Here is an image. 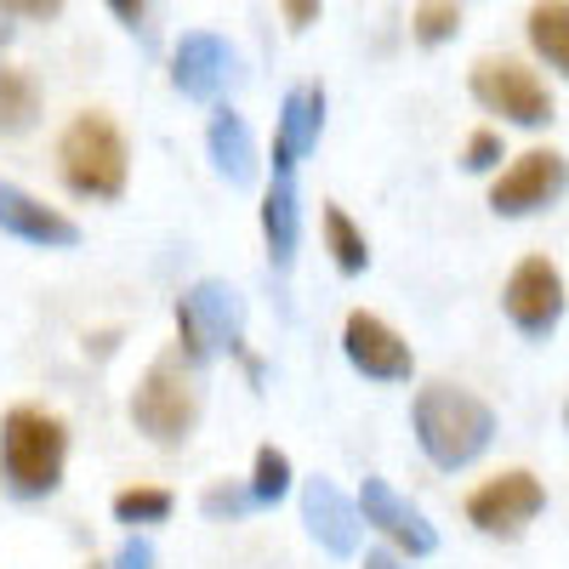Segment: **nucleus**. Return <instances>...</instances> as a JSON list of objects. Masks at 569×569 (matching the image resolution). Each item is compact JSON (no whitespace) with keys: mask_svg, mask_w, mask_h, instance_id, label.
<instances>
[{"mask_svg":"<svg viewBox=\"0 0 569 569\" xmlns=\"http://www.w3.org/2000/svg\"><path fill=\"white\" fill-rule=\"evenodd\" d=\"M251 496H257V507H273V501L291 496V456L262 445L257 461H251Z\"/></svg>","mask_w":569,"mask_h":569,"instance_id":"obj_21","label":"nucleus"},{"mask_svg":"<svg viewBox=\"0 0 569 569\" xmlns=\"http://www.w3.org/2000/svg\"><path fill=\"white\" fill-rule=\"evenodd\" d=\"M410 427H416V445L421 456L433 461L439 472H456V467H472L490 439H496V410L467 393L456 382H427L410 405Z\"/></svg>","mask_w":569,"mask_h":569,"instance_id":"obj_1","label":"nucleus"},{"mask_svg":"<svg viewBox=\"0 0 569 569\" xmlns=\"http://www.w3.org/2000/svg\"><path fill=\"white\" fill-rule=\"evenodd\" d=\"M131 421H137V433H149L166 450L188 445V433H194V421H200V365L182 348L160 353L142 370V382L131 393Z\"/></svg>","mask_w":569,"mask_h":569,"instance_id":"obj_4","label":"nucleus"},{"mask_svg":"<svg viewBox=\"0 0 569 569\" xmlns=\"http://www.w3.org/2000/svg\"><path fill=\"white\" fill-rule=\"evenodd\" d=\"M541 507H547L541 479L525 467H512V472H496V479H485L467 496V525L479 536H518L525 525L541 518Z\"/></svg>","mask_w":569,"mask_h":569,"instance_id":"obj_9","label":"nucleus"},{"mask_svg":"<svg viewBox=\"0 0 569 569\" xmlns=\"http://www.w3.org/2000/svg\"><path fill=\"white\" fill-rule=\"evenodd\" d=\"M0 12H7V18H34V23H46V18L63 12V0H0Z\"/></svg>","mask_w":569,"mask_h":569,"instance_id":"obj_27","label":"nucleus"},{"mask_svg":"<svg viewBox=\"0 0 569 569\" xmlns=\"http://www.w3.org/2000/svg\"><path fill=\"white\" fill-rule=\"evenodd\" d=\"M472 86V103L501 114L507 126H525V131H541L552 126V91L536 69H525L518 58H479L467 74Z\"/></svg>","mask_w":569,"mask_h":569,"instance_id":"obj_6","label":"nucleus"},{"mask_svg":"<svg viewBox=\"0 0 569 569\" xmlns=\"http://www.w3.org/2000/svg\"><path fill=\"white\" fill-rule=\"evenodd\" d=\"M262 240L273 268H291L302 251V200H297V177H273L262 194Z\"/></svg>","mask_w":569,"mask_h":569,"instance_id":"obj_17","label":"nucleus"},{"mask_svg":"<svg viewBox=\"0 0 569 569\" xmlns=\"http://www.w3.org/2000/svg\"><path fill=\"white\" fill-rule=\"evenodd\" d=\"M114 518L120 525H166L171 518V490H154V485H142V490H120L114 496Z\"/></svg>","mask_w":569,"mask_h":569,"instance_id":"obj_22","label":"nucleus"},{"mask_svg":"<svg viewBox=\"0 0 569 569\" xmlns=\"http://www.w3.org/2000/svg\"><path fill=\"white\" fill-rule=\"evenodd\" d=\"M461 166H467V171H496V166H501V131H490V126L472 131L467 149H461Z\"/></svg>","mask_w":569,"mask_h":569,"instance_id":"obj_25","label":"nucleus"},{"mask_svg":"<svg viewBox=\"0 0 569 569\" xmlns=\"http://www.w3.org/2000/svg\"><path fill=\"white\" fill-rule=\"evenodd\" d=\"M160 563V552H154V541L149 536H126V547L114 552V563L109 569H154Z\"/></svg>","mask_w":569,"mask_h":569,"instance_id":"obj_26","label":"nucleus"},{"mask_svg":"<svg viewBox=\"0 0 569 569\" xmlns=\"http://www.w3.org/2000/svg\"><path fill=\"white\" fill-rule=\"evenodd\" d=\"M359 512H365V525L382 530L399 552H410V558L439 552V530L427 525V512H421L416 501H405L388 479H365V485H359Z\"/></svg>","mask_w":569,"mask_h":569,"instance_id":"obj_12","label":"nucleus"},{"mask_svg":"<svg viewBox=\"0 0 569 569\" xmlns=\"http://www.w3.org/2000/svg\"><path fill=\"white\" fill-rule=\"evenodd\" d=\"M58 171L69 182V194H80V200H120L126 171H131L126 131L98 109L74 114L63 126V137H58Z\"/></svg>","mask_w":569,"mask_h":569,"instance_id":"obj_3","label":"nucleus"},{"mask_svg":"<svg viewBox=\"0 0 569 569\" xmlns=\"http://www.w3.org/2000/svg\"><path fill=\"white\" fill-rule=\"evenodd\" d=\"M359 569H410V563H399V558H393V552H388V547H370V552H365V563H359Z\"/></svg>","mask_w":569,"mask_h":569,"instance_id":"obj_30","label":"nucleus"},{"mask_svg":"<svg viewBox=\"0 0 569 569\" xmlns=\"http://www.w3.org/2000/svg\"><path fill=\"white\" fill-rule=\"evenodd\" d=\"M325 131V86H291L279 103V126H273V177H297V166L319 149Z\"/></svg>","mask_w":569,"mask_h":569,"instance_id":"obj_14","label":"nucleus"},{"mask_svg":"<svg viewBox=\"0 0 569 569\" xmlns=\"http://www.w3.org/2000/svg\"><path fill=\"white\" fill-rule=\"evenodd\" d=\"M563 302H569L563 297V273L547 257H525L501 284V313L512 319L518 337H530V342L552 337L558 319H563Z\"/></svg>","mask_w":569,"mask_h":569,"instance_id":"obj_7","label":"nucleus"},{"mask_svg":"<svg viewBox=\"0 0 569 569\" xmlns=\"http://www.w3.org/2000/svg\"><path fill=\"white\" fill-rule=\"evenodd\" d=\"M456 29H461V7H456V0H421L416 23H410L416 46H445V40H456Z\"/></svg>","mask_w":569,"mask_h":569,"instance_id":"obj_23","label":"nucleus"},{"mask_svg":"<svg viewBox=\"0 0 569 569\" xmlns=\"http://www.w3.org/2000/svg\"><path fill=\"white\" fill-rule=\"evenodd\" d=\"M563 427H569V405H563Z\"/></svg>","mask_w":569,"mask_h":569,"instance_id":"obj_32","label":"nucleus"},{"mask_svg":"<svg viewBox=\"0 0 569 569\" xmlns=\"http://www.w3.org/2000/svg\"><path fill=\"white\" fill-rule=\"evenodd\" d=\"M240 337H246V297L222 279L188 284L182 302H177V348L194 365H206L217 353H233Z\"/></svg>","mask_w":569,"mask_h":569,"instance_id":"obj_5","label":"nucleus"},{"mask_svg":"<svg viewBox=\"0 0 569 569\" xmlns=\"http://www.w3.org/2000/svg\"><path fill=\"white\" fill-rule=\"evenodd\" d=\"M206 149H211V166H217L233 188H251V182H257V166H262V160H257V137H251V126H246L240 109H228V103L211 109Z\"/></svg>","mask_w":569,"mask_h":569,"instance_id":"obj_16","label":"nucleus"},{"mask_svg":"<svg viewBox=\"0 0 569 569\" xmlns=\"http://www.w3.org/2000/svg\"><path fill=\"white\" fill-rule=\"evenodd\" d=\"M302 525H308V536L330 558H353L359 552V536H365V512H359V501H348L330 479H308L302 485Z\"/></svg>","mask_w":569,"mask_h":569,"instance_id":"obj_15","label":"nucleus"},{"mask_svg":"<svg viewBox=\"0 0 569 569\" xmlns=\"http://www.w3.org/2000/svg\"><path fill=\"white\" fill-rule=\"evenodd\" d=\"M109 12H114V18L137 34L142 23H149V0H109Z\"/></svg>","mask_w":569,"mask_h":569,"instance_id":"obj_29","label":"nucleus"},{"mask_svg":"<svg viewBox=\"0 0 569 569\" xmlns=\"http://www.w3.org/2000/svg\"><path fill=\"white\" fill-rule=\"evenodd\" d=\"M319 233H325V251H330V262H337V273H365L370 268V246H365V233H359V222L342 211V206H330L325 200V211H319Z\"/></svg>","mask_w":569,"mask_h":569,"instance_id":"obj_19","label":"nucleus"},{"mask_svg":"<svg viewBox=\"0 0 569 569\" xmlns=\"http://www.w3.org/2000/svg\"><path fill=\"white\" fill-rule=\"evenodd\" d=\"M525 34L536 46V58L569 80V0H536L525 18Z\"/></svg>","mask_w":569,"mask_h":569,"instance_id":"obj_18","label":"nucleus"},{"mask_svg":"<svg viewBox=\"0 0 569 569\" xmlns=\"http://www.w3.org/2000/svg\"><path fill=\"white\" fill-rule=\"evenodd\" d=\"M563 194H569V160L558 149H530L496 177L490 211L496 217H536V211L558 206Z\"/></svg>","mask_w":569,"mask_h":569,"instance_id":"obj_8","label":"nucleus"},{"mask_svg":"<svg viewBox=\"0 0 569 569\" xmlns=\"http://www.w3.org/2000/svg\"><path fill=\"white\" fill-rule=\"evenodd\" d=\"M279 12H284V23H291V29L302 34V29H313V23H319V0H279Z\"/></svg>","mask_w":569,"mask_h":569,"instance_id":"obj_28","label":"nucleus"},{"mask_svg":"<svg viewBox=\"0 0 569 569\" xmlns=\"http://www.w3.org/2000/svg\"><path fill=\"white\" fill-rule=\"evenodd\" d=\"M0 233H12L23 246H46V251H74L80 246V222L63 217L58 206L34 200L29 188L0 177Z\"/></svg>","mask_w":569,"mask_h":569,"instance_id":"obj_13","label":"nucleus"},{"mask_svg":"<svg viewBox=\"0 0 569 569\" xmlns=\"http://www.w3.org/2000/svg\"><path fill=\"white\" fill-rule=\"evenodd\" d=\"M40 114V86L23 69L0 63V137H23Z\"/></svg>","mask_w":569,"mask_h":569,"instance_id":"obj_20","label":"nucleus"},{"mask_svg":"<svg viewBox=\"0 0 569 569\" xmlns=\"http://www.w3.org/2000/svg\"><path fill=\"white\" fill-rule=\"evenodd\" d=\"M7 40H12V23H7V12H0V52H7Z\"/></svg>","mask_w":569,"mask_h":569,"instance_id":"obj_31","label":"nucleus"},{"mask_svg":"<svg viewBox=\"0 0 569 569\" xmlns=\"http://www.w3.org/2000/svg\"><path fill=\"white\" fill-rule=\"evenodd\" d=\"M342 353H348V365L359 376H370V382H410V370H416L410 342L399 337L388 319H376V313H348Z\"/></svg>","mask_w":569,"mask_h":569,"instance_id":"obj_10","label":"nucleus"},{"mask_svg":"<svg viewBox=\"0 0 569 569\" xmlns=\"http://www.w3.org/2000/svg\"><path fill=\"white\" fill-rule=\"evenodd\" d=\"M69 427L34 405H12L0 421V485L18 501H46L63 485Z\"/></svg>","mask_w":569,"mask_h":569,"instance_id":"obj_2","label":"nucleus"},{"mask_svg":"<svg viewBox=\"0 0 569 569\" xmlns=\"http://www.w3.org/2000/svg\"><path fill=\"white\" fill-rule=\"evenodd\" d=\"M200 512H206V518H217V525H222V518L233 525V518L257 512V496H251V485H211V490L200 496Z\"/></svg>","mask_w":569,"mask_h":569,"instance_id":"obj_24","label":"nucleus"},{"mask_svg":"<svg viewBox=\"0 0 569 569\" xmlns=\"http://www.w3.org/2000/svg\"><path fill=\"white\" fill-rule=\"evenodd\" d=\"M240 74L233 69V46L211 29H188L177 40V52H171V86L182 91V98H194V103H217L228 80Z\"/></svg>","mask_w":569,"mask_h":569,"instance_id":"obj_11","label":"nucleus"}]
</instances>
